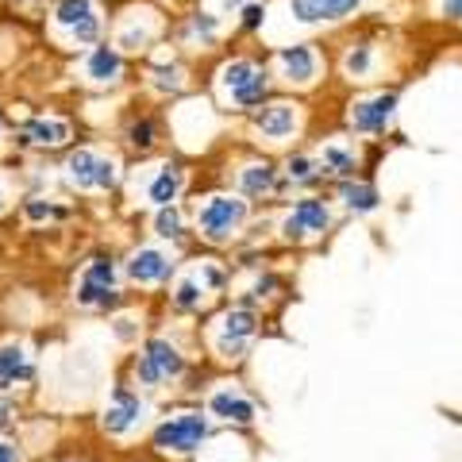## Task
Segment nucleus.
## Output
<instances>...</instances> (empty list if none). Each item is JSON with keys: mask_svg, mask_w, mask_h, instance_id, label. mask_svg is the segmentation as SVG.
Here are the masks:
<instances>
[{"mask_svg": "<svg viewBox=\"0 0 462 462\" xmlns=\"http://www.w3.org/2000/svg\"><path fill=\"white\" fill-rule=\"evenodd\" d=\"M143 416V404H139V397H132V393H124V389H116V397H112V404H108V412H105V428L112 431V436H120V431H127L135 420Z\"/></svg>", "mask_w": 462, "mask_h": 462, "instance_id": "obj_13", "label": "nucleus"}, {"mask_svg": "<svg viewBox=\"0 0 462 462\" xmlns=\"http://www.w3.org/2000/svg\"><path fill=\"white\" fill-rule=\"evenodd\" d=\"M343 200H346V208H355V212H370L374 205H378V193H374L370 185H346Z\"/></svg>", "mask_w": 462, "mask_h": 462, "instance_id": "obj_21", "label": "nucleus"}, {"mask_svg": "<svg viewBox=\"0 0 462 462\" xmlns=\"http://www.w3.org/2000/svg\"><path fill=\"white\" fill-rule=\"evenodd\" d=\"M324 227H328V208L320 205V200H300L285 220V236L305 239V236H316V231H324Z\"/></svg>", "mask_w": 462, "mask_h": 462, "instance_id": "obj_10", "label": "nucleus"}, {"mask_svg": "<svg viewBox=\"0 0 462 462\" xmlns=\"http://www.w3.org/2000/svg\"><path fill=\"white\" fill-rule=\"evenodd\" d=\"M181 185H185V170H181V166H166V170L151 181V200H154L158 208H162V205H170V200H178Z\"/></svg>", "mask_w": 462, "mask_h": 462, "instance_id": "obj_19", "label": "nucleus"}, {"mask_svg": "<svg viewBox=\"0 0 462 462\" xmlns=\"http://www.w3.org/2000/svg\"><path fill=\"white\" fill-rule=\"evenodd\" d=\"M243 189L247 193H270L273 189V170L270 166H251L243 173Z\"/></svg>", "mask_w": 462, "mask_h": 462, "instance_id": "obj_22", "label": "nucleus"}, {"mask_svg": "<svg viewBox=\"0 0 462 462\" xmlns=\"http://www.w3.org/2000/svg\"><path fill=\"white\" fill-rule=\"evenodd\" d=\"M66 173H69V181L74 185H81V189H112L116 185V162L112 158L93 154V151L69 154Z\"/></svg>", "mask_w": 462, "mask_h": 462, "instance_id": "obj_3", "label": "nucleus"}, {"mask_svg": "<svg viewBox=\"0 0 462 462\" xmlns=\"http://www.w3.org/2000/svg\"><path fill=\"white\" fill-rule=\"evenodd\" d=\"M0 462H20V451L12 443H0Z\"/></svg>", "mask_w": 462, "mask_h": 462, "instance_id": "obj_32", "label": "nucleus"}, {"mask_svg": "<svg viewBox=\"0 0 462 462\" xmlns=\"http://www.w3.org/2000/svg\"><path fill=\"white\" fill-rule=\"evenodd\" d=\"M78 300L81 305H108V300H116V266L108 263V258H93L89 270L81 273L78 282Z\"/></svg>", "mask_w": 462, "mask_h": 462, "instance_id": "obj_5", "label": "nucleus"}, {"mask_svg": "<svg viewBox=\"0 0 462 462\" xmlns=\"http://www.w3.org/2000/svg\"><path fill=\"white\" fill-rule=\"evenodd\" d=\"M220 81H224V89L231 93V100H236L239 108H254V105H263V97H266V74L254 62L224 66Z\"/></svg>", "mask_w": 462, "mask_h": 462, "instance_id": "obj_1", "label": "nucleus"}, {"mask_svg": "<svg viewBox=\"0 0 462 462\" xmlns=\"http://www.w3.org/2000/svg\"><path fill=\"white\" fill-rule=\"evenodd\" d=\"M27 216H32V220H47V216H54V208H51V205H39V200H32V205H27Z\"/></svg>", "mask_w": 462, "mask_h": 462, "instance_id": "obj_30", "label": "nucleus"}, {"mask_svg": "<svg viewBox=\"0 0 462 462\" xmlns=\"http://www.w3.org/2000/svg\"><path fill=\"white\" fill-rule=\"evenodd\" d=\"M366 66H370V51L366 47H358V51L346 54V69H351V74H363Z\"/></svg>", "mask_w": 462, "mask_h": 462, "instance_id": "obj_26", "label": "nucleus"}, {"mask_svg": "<svg viewBox=\"0 0 462 462\" xmlns=\"http://www.w3.org/2000/svg\"><path fill=\"white\" fill-rule=\"evenodd\" d=\"M254 336V316L247 309H236L224 316V331H220V351L227 358H239V351L247 346V339Z\"/></svg>", "mask_w": 462, "mask_h": 462, "instance_id": "obj_11", "label": "nucleus"}, {"mask_svg": "<svg viewBox=\"0 0 462 462\" xmlns=\"http://www.w3.org/2000/svg\"><path fill=\"white\" fill-rule=\"evenodd\" d=\"M254 124L266 139H285V135H293V127H297V112H293V105H270L254 116Z\"/></svg>", "mask_w": 462, "mask_h": 462, "instance_id": "obj_14", "label": "nucleus"}, {"mask_svg": "<svg viewBox=\"0 0 462 462\" xmlns=\"http://www.w3.org/2000/svg\"><path fill=\"white\" fill-rule=\"evenodd\" d=\"M289 178L312 181V162H309V158H293V162H289Z\"/></svg>", "mask_w": 462, "mask_h": 462, "instance_id": "obj_27", "label": "nucleus"}, {"mask_svg": "<svg viewBox=\"0 0 462 462\" xmlns=\"http://www.w3.org/2000/svg\"><path fill=\"white\" fill-rule=\"evenodd\" d=\"M263 20H266V8L263 5H247V8H243V27H251V32H254Z\"/></svg>", "mask_w": 462, "mask_h": 462, "instance_id": "obj_28", "label": "nucleus"}, {"mask_svg": "<svg viewBox=\"0 0 462 462\" xmlns=\"http://www.w3.org/2000/svg\"><path fill=\"white\" fill-rule=\"evenodd\" d=\"M205 420L200 416H193V412H185V416H178V420H170V424H162L154 431V447L158 451H178V455H189V451H197L200 447V439H205Z\"/></svg>", "mask_w": 462, "mask_h": 462, "instance_id": "obj_4", "label": "nucleus"}, {"mask_svg": "<svg viewBox=\"0 0 462 462\" xmlns=\"http://www.w3.org/2000/svg\"><path fill=\"white\" fill-rule=\"evenodd\" d=\"M324 170H331V173H351L355 170V154H346L339 147H328L324 151Z\"/></svg>", "mask_w": 462, "mask_h": 462, "instance_id": "obj_24", "label": "nucleus"}, {"mask_svg": "<svg viewBox=\"0 0 462 462\" xmlns=\"http://www.w3.org/2000/svg\"><path fill=\"white\" fill-rule=\"evenodd\" d=\"M127 273H132L135 282H143V285H151V282H162L166 273H170V258L162 254V251H135L132 254V263H127Z\"/></svg>", "mask_w": 462, "mask_h": 462, "instance_id": "obj_16", "label": "nucleus"}, {"mask_svg": "<svg viewBox=\"0 0 462 462\" xmlns=\"http://www.w3.org/2000/svg\"><path fill=\"white\" fill-rule=\"evenodd\" d=\"M8 424H12V404L0 401V428H8Z\"/></svg>", "mask_w": 462, "mask_h": 462, "instance_id": "obj_33", "label": "nucleus"}, {"mask_svg": "<svg viewBox=\"0 0 462 462\" xmlns=\"http://www.w3.org/2000/svg\"><path fill=\"white\" fill-rule=\"evenodd\" d=\"M32 378V355L23 351L20 343H8L0 346V385H16V382H27Z\"/></svg>", "mask_w": 462, "mask_h": 462, "instance_id": "obj_15", "label": "nucleus"}, {"mask_svg": "<svg viewBox=\"0 0 462 462\" xmlns=\"http://www.w3.org/2000/svg\"><path fill=\"white\" fill-rule=\"evenodd\" d=\"M243 220H247V205L236 200V197H212L208 205L200 208V231H205L212 243L227 239Z\"/></svg>", "mask_w": 462, "mask_h": 462, "instance_id": "obj_2", "label": "nucleus"}, {"mask_svg": "<svg viewBox=\"0 0 462 462\" xmlns=\"http://www.w3.org/2000/svg\"><path fill=\"white\" fill-rule=\"evenodd\" d=\"M54 20L78 42H93L100 35V16H97V8L89 5V0H62V5L54 8Z\"/></svg>", "mask_w": 462, "mask_h": 462, "instance_id": "obj_7", "label": "nucleus"}, {"mask_svg": "<svg viewBox=\"0 0 462 462\" xmlns=\"http://www.w3.org/2000/svg\"><path fill=\"white\" fill-rule=\"evenodd\" d=\"M139 382L147 385H158L162 378H173V374H181V355L173 351V346L166 339H151L147 351L139 355Z\"/></svg>", "mask_w": 462, "mask_h": 462, "instance_id": "obj_6", "label": "nucleus"}, {"mask_svg": "<svg viewBox=\"0 0 462 462\" xmlns=\"http://www.w3.org/2000/svg\"><path fill=\"white\" fill-rule=\"evenodd\" d=\"M85 69H89V78H93V81L105 85V81H116V78H120L124 58L116 54L112 47H97V51L89 54V62H85Z\"/></svg>", "mask_w": 462, "mask_h": 462, "instance_id": "obj_18", "label": "nucleus"}, {"mask_svg": "<svg viewBox=\"0 0 462 462\" xmlns=\"http://www.w3.org/2000/svg\"><path fill=\"white\" fill-rule=\"evenodd\" d=\"M181 85V69L173 66V69H158V89H178Z\"/></svg>", "mask_w": 462, "mask_h": 462, "instance_id": "obj_29", "label": "nucleus"}, {"mask_svg": "<svg viewBox=\"0 0 462 462\" xmlns=\"http://www.w3.org/2000/svg\"><path fill=\"white\" fill-rule=\"evenodd\" d=\"M154 227H158V236L173 239V236H181V216L173 212L170 205H162V208H158V216H154Z\"/></svg>", "mask_w": 462, "mask_h": 462, "instance_id": "obj_23", "label": "nucleus"}, {"mask_svg": "<svg viewBox=\"0 0 462 462\" xmlns=\"http://www.w3.org/2000/svg\"><path fill=\"white\" fill-rule=\"evenodd\" d=\"M363 5V0H289V12L300 23H324V20H343Z\"/></svg>", "mask_w": 462, "mask_h": 462, "instance_id": "obj_8", "label": "nucleus"}, {"mask_svg": "<svg viewBox=\"0 0 462 462\" xmlns=\"http://www.w3.org/2000/svg\"><path fill=\"white\" fill-rule=\"evenodd\" d=\"M151 135H154V124L151 120H143V124L132 127V143H135V147H151V143H154Z\"/></svg>", "mask_w": 462, "mask_h": 462, "instance_id": "obj_25", "label": "nucleus"}, {"mask_svg": "<svg viewBox=\"0 0 462 462\" xmlns=\"http://www.w3.org/2000/svg\"><path fill=\"white\" fill-rule=\"evenodd\" d=\"M0 212H5V189H0Z\"/></svg>", "mask_w": 462, "mask_h": 462, "instance_id": "obj_34", "label": "nucleus"}, {"mask_svg": "<svg viewBox=\"0 0 462 462\" xmlns=\"http://www.w3.org/2000/svg\"><path fill=\"white\" fill-rule=\"evenodd\" d=\"M393 108H397V97H370L363 100V105L351 108V124L358 127V132H382V127L393 120Z\"/></svg>", "mask_w": 462, "mask_h": 462, "instance_id": "obj_9", "label": "nucleus"}, {"mask_svg": "<svg viewBox=\"0 0 462 462\" xmlns=\"http://www.w3.org/2000/svg\"><path fill=\"white\" fill-rule=\"evenodd\" d=\"M69 139V124L66 120H54V116H39L23 127V143H32V147H62Z\"/></svg>", "mask_w": 462, "mask_h": 462, "instance_id": "obj_12", "label": "nucleus"}, {"mask_svg": "<svg viewBox=\"0 0 462 462\" xmlns=\"http://www.w3.org/2000/svg\"><path fill=\"white\" fill-rule=\"evenodd\" d=\"M282 69H285V78L297 81V85L312 81L316 78V54H312V47H305V42H297V47H285L282 51Z\"/></svg>", "mask_w": 462, "mask_h": 462, "instance_id": "obj_17", "label": "nucleus"}, {"mask_svg": "<svg viewBox=\"0 0 462 462\" xmlns=\"http://www.w3.org/2000/svg\"><path fill=\"white\" fill-rule=\"evenodd\" d=\"M227 5H239V0H227Z\"/></svg>", "mask_w": 462, "mask_h": 462, "instance_id": "obj_35", "label": "nucleus"}, {"mask_svg": "<svg viewBox=\"0 0 462 462\" xmlns=\"http://www.w3.org/2000/svg\"><path fill=\"white\" fill-rule=\"evenodd\" d=\"M443 16H451L462 23V0H443Z\"/></svg>", "mask_w": 462, "mask_h": 462, "instance_id": "obj_31", "label": "nucleus"}, {"mask_svg": "<svg viewBox=\"0 0 462 462\" xmlns=\"http://www.w3.org/2000/svg\"><path fill=\"white\" fill-rule=\"evenodd\" d=\"M208 409H212L216 416H224V420H239V424L254 420V404L243 401V397H231V393H216V397L208 401Z\"/></svg>", "mask_w": 462, "mask_h": 462, "instance_id": "obj_20", "label": "nucleus"}]
</instances>
